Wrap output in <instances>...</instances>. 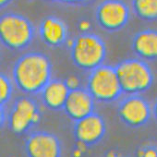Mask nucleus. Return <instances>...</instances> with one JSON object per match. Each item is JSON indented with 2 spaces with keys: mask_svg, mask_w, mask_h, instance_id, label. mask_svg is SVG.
Here are the masks:
<instances>
[{
  "mask_svg": "<svg viewBox=\"0 0 157 157\" xmlns=\"http://www.w3.org/2000/svg\"><path fill=\"white\" fill-rule=\"evenodd\" d=\"M35 29L25 16L9 12L0 16V43L12 51L26 49L33 41Z\"/></svg>",
  "mask_w": 157,
  "mask_h": 157,
  "instance_id": "20e7f679",
  "label": "nucleus"
},
{
  "mask_svg": "<svg viewBox=\"0 0 157 157\" xmlns=\"http://www.w3.org/2000/svg\"><path fill=\"white\" fill-rule=\"evenodd\" d=\"M0 60H1V54H0Z\"/></svg>",
  "mask_w": 157,
  "mask_h": 157,
  "instance_id": "412c9836",
  "label": "nucleus"
},
{
  "mask_svg": "<svg viewBox=\"0 0 157 157\" xmlns=\"http://www.w3.org/2000/svg\"><path fill=\"white\" fill-rule=\"evenodd\" d=\"M14 84L11 78L5 73L0 72V105L4 106L12 98Z\"/></svg>",
  "mask_w": 157,
  "mask_h": 157,
  "instance_id": "dca6fc26",
  "label": "nucleus"
},
{
  "mask_svg": "<svg viewBox=\"0 0 157 157\" xmlns=\"http://www.w3.org/2000/svg\"><path fill=\"white\" fill-rule=\"evenodd\" d=\"M69 91L70 89L66 81L52 78L40 93V96L46 108L53 111H59L63 110Z\"/></svg>",
  "mask_w": 157,
  "mask_h": 157,
  "instance_id": "ddd939ff",
  "label": "nucleus"
},
{
  "mask_svg": "<svg viewBox=\"0 0 157 157\" xmlns=\"http://www.w3.org/2000/svg\"><path fill=\"white\" fill-rule=\"evenodd\" d=\"M28 157H61L62 148L59 139L47 131H34L25 140Z\"/></svg>",
  "mask_w": 157,
  "mask_h": 157,
  "instance_id": "9d476101",
  "label": "nucleus"
},
{
  "mask_svg": "<svg viewBox=\"0 0 157 157\" xmlns=\"http://www.w3.org/2000/svg\"><path fill=\"white\" fill-rule=\"evenodd\" d=\"M59 1L67 4H81V3L87 2L89 0H59Z\"/></svg>",
  "mask_w": 157,
  "mask_h": 157,
  "instance_id": "6ab92c4d",
  "label": "nucleus"
},
{
  "mask_svg": "<svg viewBox=\"0 0 157 157\" xmlns=\"http://www.w3.org/2000/svg\"><path fill=\"white\" fill-rule=\"evenodd\" d=\"M151 106L140 94L126 95L117 106V115L127 127L138 128L146 125L151 117Z\"/></svg>",
  "mask_w": 157,
  "mask_h": 157,
  "instance_id": "0eeeda50",
  "label": "nucleus"
},
{
  "mask_svg": "<svg viewBox=\"0 0 157 157\" xmlns=\"http://www.w3.org/2000/svg\"><path fill=\"white\" fill-rule=\"evenodd\" d=\"M138 157H157L154 146H145L139 151Z\"/></svg>",
  "mask_w": 157,
  "mask_h": 157,
  "instance_id": "f3484780",
  "label": "nucleus"
},
{
  "mask_svg": "<svg viewBox=\"0 0 157 157\" xmlns=\"http://www.w3.org/2000/svg\"><path fill=\"white\" fill-rule=\"evenodd\" d=\"M129 18V8L123 0H104L95 10L98 25L109 33L122 30L128 24Z\"/></svg>",
  "mask_w": 157,
  "mask_h": 157,
  "instance_id": "6e6552de",
  "label": "nucleus"
},
{
  "mask_svg": "<svg viewBox=\"0 0 157 157\" xmlns=\"http://www.w3.org/2000/svg\"><path fill=\"white\" fill-rule=\"evenodd\" d=\"M95 101L86 89L78 87L69 91L63 110L74 122L94 112Z\"/></svg>",
  "mask_w": 157,
  "mask_h": 157,
  "instance_id": "9b49d317",
  "label": "nucleus"
},
{
  "mask_svg": "<svg viewBox=\"0 0 157 157\" xmlns=\"http://www.w3.org/2000/svg\"><path fill=\"white\" fill-rule=\"evenodd\" d=\"M132 50L144 61H153L157 57V33L147 29L137 33L132 39Z\"/></svg>",
  "mask_w": 157,
  "mask_h": 157,
  "instance_id": "4468645a",
  "label": "nucleus"
},
{
  "mask_svg": "<svg viewBox=\"0 0 157 157\" xmlns=\"http://www.w3.org/2000/svg\"><path fill=\"white\" fill-rule=\"evenodd\" d=\"M86 90L99 103L116 102L123 94L115 67L105 64L89 72Z\"/></svg>",
  "mask_w": 157,
  "mask_h": 157,
  "instance_id": "39448f33",
  "label": "nucleus"
},
{
  "mask_svg": "<svg viewBox=\"0 0 157 157\" xmlns=\"http://www.w3.org/2000/svg\"><path fill=\"white\" fill-rule=\"evenodd\" d=\"M50 58L40 52H30L20 56L12 68L13 84L26 95L40 94L52 80Z\"/></svg>",
  "mask_w": 157,
  "mask_h": 157,
  "instance_id": "f257e3e1",
  "label": "nucleus"
},
{
  "mask_svg": "<svg viewBox=\"0 0 157 157\" xmlns=\"http://www.w3.org/2000/svg\"><path fill=\"white\" fill-rule=\"evenodd\" d=\"M7 122V113L4 106L0 105V129H1Z\"/></svg>",
  "mask_w": 157,
  "mask_h": 157,
  "instance_id": "a211bd4d",
  "label": "nucleus"
},
{
  "mask_svg": "<svg viewBox=\"0 0 157 157\" xmlns=\"http://www.w3.org/2000/svg\"><path fill=\"white\" fill-rule=\"evenodd\" d=\"M122 94H141L151 89L154 74L149 64L140 58H128L115 66Z\"/></svg>",
  "mask_w": 157,
  "mask_h": 157,
  "instance_id": "7ed1b4c3",
  "label": "nucleus"
},
{
  "mask_svg": "<svg viewBox=\"0 0 157 157\" xmlns=\"http://www.w3.org/2000/svg\"><path fill=\"white\" fill-rule=\"evenodd\" d=\"M12 1H13V0H0V10L9 6Z\"/></svg>",
  "mask_w": 157,
  "mask_h": 157,
  "instance_id": "aec40b11",
  "label": "nucleus"
},
{
  "mask_svg": "<svg viewBox=\"0 0 157 157\" xmlns=\"http://www.w3.org/2000/svg\"><path fill=\"white\" fill-rule=\"evenodd\" d=\"M105 132V121L104 117L96 112L74 122V137L77 141L85 146H93L101 141Z\"/></svg>",
  "mask_w": 157,
  "mask_h": 157,
  "instance_id": "1a4fd4ad",
  "label": "nucleus"
},
{
  "mask_svg": "<svg viewBox=\"0 0 157 157\" xmlns=\"http://www.w3.org/2000/svg\"><path fill=\"white\" fill-rule=\"evenodd\" d=\"M132 8L142 21H154L157 19V0H132Z\"/></svg>",
  "mask_w": 157,
  "mask_h": 157,
  "instance_id": "2eb2a0df",
  "label": "nucleus"
},
{
  "mask_svg": "<svg viewBox=\"0 0 157 157\" xmlns=\"http://www.w3.org/2000/svg\"><path fill=\"white\" fill-rule=\"evenodd\" d=\"M41 118V111L37 102L28 95L19 96L15 99L7 115L10 129L18 135L28 132Z\"/></svg>",
  "mask_w": 157,
  "mask_h": 157,
  "instance_id": "423d86ee",
  "label": "nucleus"
},
{
  "mask_svg": "<svg viewBox=\"0 0 157 157\" xmlns=\"http://www.w3.org/2000/svg\"><path fill=\"white\" fill-rule=\"evenodd\" d=\"M39 35L44 44L56 48L62 46L67 40V27L59 18L47 16L39 25Z\"/></svg>",
  "mask_w": 157,
  "mask_h": 157,
  "instance_id": "f8f14e48",
  "label": "nucleus"
},
{
  "mask_svg": "<svg viewBox=\"0 0 157 157\" xmlns=\"http://www.w3.org/2000/svg\"><path fill=\"white\" fill-rule=\"evenodd\" d=\"M69 54L72 63L78 68L90 72L104 64L106 45L98 34L82 33L71 41Z\"/></svg>",
  "mask_w": 157,
  "mask_h": 157,
  "instance_id": "f03ea898",
  "label": "nucleus"
}]
</instances>
